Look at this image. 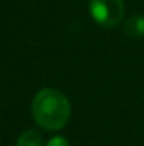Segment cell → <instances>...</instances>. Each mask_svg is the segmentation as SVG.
Masks as SVG:
<instances>
[{
	"label": "cell",
	"instance_id": "obj_3",
	"mask_svg": "<svg viewBox=\"0 0 144 146\" xmlns=\"http://www.w3.org/2000/svg\"><path fill=\"white\" fill-rule=\"evenodd\" d=\"M124 33L129 37H144V16H133L126 22Z\"/></svg>",
	"mask_w": 144,
	"mask_h": 146
},
{
	"label": "cell",
	"instance_id": "obj_4",
	"mask_svg": "<svg viewBox=\"0 0 144 146\" xmlns=\"http://www.w3.org/2000/svg\"><path fill=\"white\" fill-rule=\"evenodd\" d=\"M16 146H43L42 135L37 131H25L17 138Z\"/></svg>",
	"mask_w": 144,
	"mask_h": 146
},
{
	"label": "cell",
	"instance_id": "obj_5",
	"mask_svg": "<svg viewBox=\"0 0 144 146\" xmlns=\"http://www.w3.org/2000/svg\"><path fill=\"white\" fill-rule=\"evenodd\" d=\"M47 146H70V143H68L64 137H53V138L48 140Z\"/></svg>",
	"mask_w": 144,
	"mask_h": 146
},
{
	"label": "cell",
	"instance_id": "obj_2",
	"mask_svg": "<svg viewBox=\"0 0 144 146\" xmlns=\"http://www.w3.org/2000/svg\"><path fill=\"white\" fill-rule=\"evenodd\" d=\"M90 16L98 25L112 28L116 27L124 17L122 0H90Z\"/></svg>",
	"mask_w": 144,
	"mask_h": 146
},
{
	"label": "cell",
	"instance_id": "obj_1",
	"mask_svg": "<svg viewBox=\"0 0 144 146\" xmlns=\"http://www.w3.org/2000/svg\"><path fill=\"white\" fill-rule=\"evenodd\" d=\"M31 109L36 123L47 131L62 129L71 115L68 98L56 89H42L34 96Z\"/></svg>",
	"mask_w": 144,
	"mask_h": 146
}]
</instances>
